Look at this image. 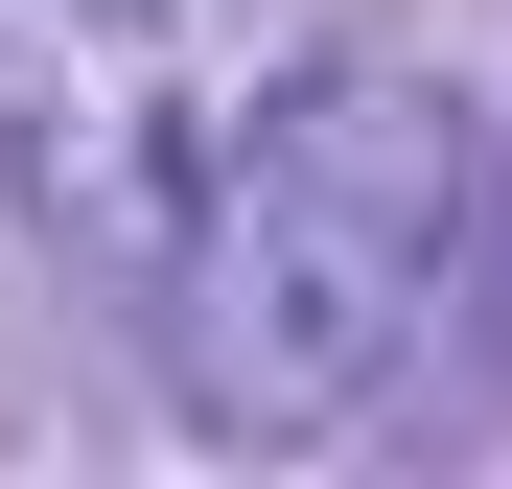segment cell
<instances>
[{
    "label": "cell",
    "instance_id": "6da1fadb",
    "mask_svg": "<svg viewBox=\"0 0 512 489\" xmlns=\"http://www.w3.org/2000/svg\"><path fill=\"white\" fill-rule=\"evenodd\" d=\"M466 210H489V117L396 47H326L280 117L210 163L187 257H163V373H187L210 443H326L419 373V326L466 280Z\"/></svg>",
    "mask_w": 512,
    "mask_h": 489
},
{
    "label": "cell",
    "instance_id": "7a4b0ae2",
    "mask_svg": "<svg viewBox=\"0 0 512 489\" xmlns=\"http://www.w3.org/2000/svg\"><path fill=\"white\" fill-rule=\"evenodd\" d=\"M350 47V0H0V187L47 257L163 280L210 163Z\"/></svg>",
    "mask_w": 512,
    "mask_h": 489
},
{
    "label": "cell",
    "instance_id": "3957f363",
    "mask_svg": "<svg viewBox=\"0 0 512 489\" xmlns=\"http://www.w3.org/2000/svg\"><path fill=\"white\" fill-rule=\"evenodd\" d=\"M489 303H512V257H489Z\"/></svg>",
    "mask_w": 512,
    "mask_h": 489
}]
</instances>
